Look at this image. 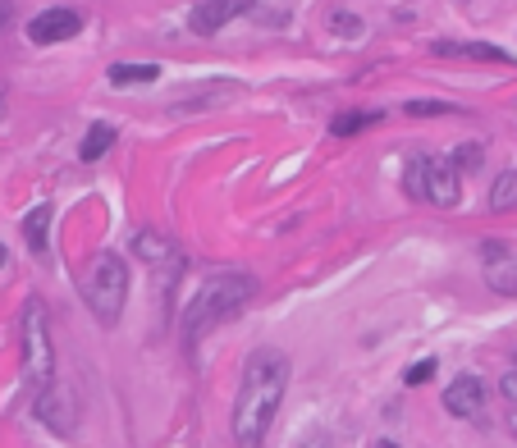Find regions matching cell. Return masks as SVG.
<instances>
[{"instance_id": "obj_1", "label": "cell", "mask_w": 517, "mask_h": 448, "mask_svg": "<svg viewBox=\"0 0 517 448\" xmlns=\"http://www.w3.org/2000/svg\"><path fill=\"white\" fill-rule=\"evenodd\" d=\"M289 389V357L280 348H257L243 366V384H238V403H234V439L243 448L261 444L284 403Z\"/></svg>"}, {"instance_id": "obj_2", "label": "cell", "mask_w": 517, "mask_h": 448, "mask_svg": "<svg viewBox=\"0 0 517 448\" xmlns=\"http://www.w3.org/2000/svg\"><path fill=\"white\" fill-rule=\"evenodd\" d=\"M252 298H257V275H248V270L206 275L202 288H197L184 307V348L193 352L206 330H216L220 320H234Z\"/></svg>"}, {"instance_id": "obj_3", "label": "cell", "mask_w": 517, "mask_h": 448, "mask_svg": "<svg viewBox=\"0 0 517 448\" xmlns=\"http://www.w3.org/2000/svg\"><path fill=\"white\" fill-rule=\"evenodd\" d=\"M19 348H23V394L37 398L55 384V343H51V316L42 302H28L19 320Z\"/></svg>"}, {"instance_id": "obj_4", "label": "cell", "mask_w": 517, "mask_h": 448, "mask_svg": "<svg viewBox=\"0 0 517 448\" xmlns=\"http://www.w3.org/2000/svg\"><path fill=\"white\" fill-rule=\"evenodd\" d=\"M83 302L97 316V325H106V330L119 325V316L129 307V266H124V256L115 252L97 256V266H92V275L83 284Z\"/></svg>"}, {"instance_id": "obj_5", "label": "cell", "mask_w": 517, "mask_h": 448, "mask_svg": "<svg viewBox=\"0 0 517 448\" xmlns=\"http://www.w3.org/2000/svg\"><path fill=\"white\" fill-rule=\"evenodd\" d=\"M133 252L142 256V266L156 275V288H161V298L170 302L174 298V288H179V279H184V252L170 243L165 234H156V229H138L133 234Z\"/></svg>"}, {"instance_id": "obj_6", "label": "cell", "mask_w": 517, "mask_h": 448, "mask_svg": "<svg viewBox=\"0 0 517 448\" xmlns=\"http://www.w3.org/2000/svg\"><path fill=\"white\" fill-rule=\"evenodd\" d=\"M481 275L499 298H517V252L504 238H485L481 243Z\"/></svg>"}, {"instance_id": "obj_7", "label": "cell", "mask_w": 517, "mask_h": 448, "mask_svg": "<svg viewBox=\"0 0 517 448\" xmlns=\"http://www.w3.org/2000/svg\"><path fill=\"white\" fill-rule=\"evenodd\" d=\"M463 202V170L453 165V156H431L426 160V206H449Z\"/></svg>"}, {"instance_id": "obj_8", "label": "cell", "mask_w": 517, "mask_h": 448, "mask_svg": "<svg viewBox=\"0 0 517 448\" xmlns=\"http://www.w3.org/2000/svg\"><path fill=\"white\" fill-rule=\"evenodd\" d=\"M78 28H83V14L69 10V5H51V10H42V14L28 19V42L33 46H55V42L78 37Z\"/></svg>"}, {"instance_id": "obj_9", "label": "cell", "mask_w": 517, "mask_h": 448, "mask_svg": "<svg viewBox=\"0 0 517 448\" xmlns=\"http://www.w3.org/2000/svg\"><path fill=\"white\" fill-rule=\"evenodd\" d=\"M257 0H197L193 10H188V28L197 37H216L225 23H234L238 14H248Z\"/></svg>"}, {"instance_id": "obj_10", "label": "cell", "mask_w": 517, "mask_h": 448, "mask_svg": "<svg viewBox=\"0 0 517 448\" xmlns=\"http://www.w3.org/2000/svg\"><path fill=\"white\" fill-rule=\"evenodd\" d=\"M444 412L458 416V421H472L485 412V384L476 375H458V380L444 389Z\"/></svg>"}, {"instance_id": "obj_11", "label": "cell", "mask_w": 517, "mask_h": 448, "mask_svg": "<svg viewBox=\"0 0 517 448\" xmlns=\"http://www.w3.org/2000/svg\"><path fill=\"white\" fill-rule=\"evenodd\" d=\"M33 407H37V416H42V421L55 430V435H74L78 412H74V403H69V394L60 389V384H51L46 394H37Z\"/></svg>"}, {"instance_id": "obj_12", "label": "cell", "mask_w": 517, "mask_h": 448, "mask_svg": "<svg viewBox=\"0 0 517 448\" xmlns=\"http://www.w3.org/2000/svg\"><path fill=\"white\" fill-rule=\"evenodd\" d=\"M440 60H485V64H508V51L490 42H435L431 46Z\"/></svg>"}, {"instance_id": "obj_13", "label": "cell", "mask_w": 517, "mask_h": 448, "mask_svg": "<svg viewBox=\"0 0 517 448\" xmlns=\"http://www.w3.org/2000/svg\"><path fill=\"white\" fill-rule=\"evenodd\" d=\"M23 238H28V252L33 256H46V247H51V206H33V211H28Z\"/></svg>"}, {"instance_id": "obj_14", "label": "cell", "mask_w": 517, "mask_h": 448, "mask_svg": "<svg viewBox=\"0 0 517 448\" xmlns=\"http://www.w3.org/2000/svg\"><path fill=\"white\" fill-rule=\"evenodd\" d=\"M106 78H110V87H147L161 78V64H129L124 60V64H110Z\"/></svg>"}, {"instance_id": "obj_15", "label": "cell", "mask_w": 517, "mask_h": 448, "mask_svg": "<svg viewBox=\"0 0 517 448\" xmlns=\"http://www.w3.org/2000/svg\"><path fill=\"white\" fill-rule=\"evenodd\" d=\"M110 147H115V128H110L106 119H101V124H92V128L83 133V147H78V156H83L87 165H97V160L106 156Z\"/></svg>"}, {"instance_id": "obj_16", "label": "cell", "mask_w": 517, "mask_h": 448, "mask_svg": "<svg viewBox=\"0 0 517 448\" xmlns=\"http://www.w3.org/2000/svg\"><path fill=\"white\" fill-rule=\"evenodd\" d=\"M376 119H385V110H344V115L330 119V133L334 138H353V133H362V128L376 124Z\"/></svg>"}, {"instance_id": "obj_17", "label": "cell", "mask_w": 517, "mask_h": 448, "mask_svg": "<svg viewBox=\"0 0 517 448\" xmlns=\"http://www.w3.org/2000/svg\"><path fill=\"white\" fill-rule=\"evenodd\" d=\"M426 160L431 156H408V165H403V192L412 202H426Z\"/></svg>"}, {"instance_id": "obj_18", "label": "cell", "mask_w": 517, "mask_h": 448, "mask_svg": "<svg viewBox=\"0 0 517 448\" xmlns=\"http://www.w3.org/2000/svg\"><path fill=\"white\" fill-rule=\"evenodd\" d=\"M490 206L495 211H517V170H504L490 188Z\"/></svg>"}, {"instance_id": "obj_19", "label": "cell", "mask_w": 517, "mask_h": 448, "mask_svg": "<svg viewBox=\"0 0 517 448\" xmlns=\"http://www.w3.org/2000/svg\"><path fill=\"white\" fill-rule=\"evenodd\" d=\"M453 156V165H458V170L463 174H476L485 165V151H481V142H458V147L449 151Z\"/></svg>"}, {"instance_id": "obj_20", "label": "cell", "mask_w": 517, "mask_h": 448, "mask_svg": "<svg viewBox=\"0 0 517 448\" xmlns=\"http://www.w3.org/2000/svg\"><path fill=\"white\" fill-rule=\"evenodd\" d=\"M458 106H449V101H408L403 106V115H417V119H435V115H453Z\"/></svg>"}, {"instance_id": "obj_21", "label": "cell", "mask_w": 517, "mask_h": 448, "mask_svg": "<svg viewBox=\"0 0 517 448\" xmlns=\"http://www.w3.org/2000/svg\"><path fill=\"white\" fill-rule=\"evenodd\" d=\"M325 28H330V32H348V37H362V23H357L353 14H330Z\"/></svg>"}, {"instance_id": "obj_22", "label": "cell", "mask_w": 517, "mask_h": 448, "mask_svg": "<svg viewBox=\"0 0 517 448\" xmlns=\"http://www.w3.org/2000/svg\"><path fill=\"white\" fill-rule=\"evenodd\" d=\"M435 366H440V362H435V357H426V362H417L408 375H403V384H412V389H417V384H426V380H431V375H435Z\"/></svg>"}, {"instance_id": "obj_23", "label": "cell", "mask_w": 517, "mask_h": 448, "mask_svg": "<svg viewBox=\"0 0 517 448\" xmlns=\"http://www.w3.org/2000/svg\"><path fill=\"white\" fill-rule=\"evenodd\" d=\"M499 389H504V398H508V403H517V366H508V371H504V380H499Z\"/></svg>"}, {"instance_id": "obj_24", "label": "cell", "mask_w": 517, "mask_h": 448, "mask_svg": "<svg viewBox=\"0 0 517 448\" xmlns=\"http://www.w3.org/2000/svg\"><path fill=\"white\" fill-rule=\"evenodd\" d=\"M14 19V0H0V28Z\"/></svg>"}, {"instance_id": "obj_25", "label": "cell", "mask_w": 517, "mask_h": 448, "mask_svg": "<svg viewBox=\"0 0 517 448\" xmlns=\"http://www.w3.org/2000/svg\"><path fill=\"white\" fill-rule=\"evenodd\" d=\"M508 430H513V435H517V412H513V416H508Z\"/></svg>"}, {"instance_id": "obj_26", "label": "cell", "mask_w": 517, "mask_h": 448, "mask_svg": "<svg viewBox=\"0 0 517 448\" xmlns=\"http://www.w3.org/2000/svg\"><path fill=\"white\" fill-rule=\"evenodd\" d=\"M376 448H399V444H394V439H380V444Z\"/></svg>"}, {"instance_id": "obj_27", "label": "cell", "mask_w": 517, "mask_h": 448, "mask_svg": "<svg viewBox=\"0 0 517 448\" xmlns=\"http://www.w3.org/2000/svg\"><path fill=\"white\" fill-rule=\"evenodd\" d=\"M5 256H10V252H5V247H0V266H5Z\"/></svg>"}, {"instance_id": "obj_28", "label": "cell", "mask_w": 517, "mask_h": 448, "mask_svg": "<svg viewBox=\"0 0 517 448\" xmlns=\"http://www.w3.org/2000/svg\"><path fill=\"white\" fill-rule=\"evenodd\" d=\"M0 119H5V101H0Z\"/></svg>"}]
</instances>
